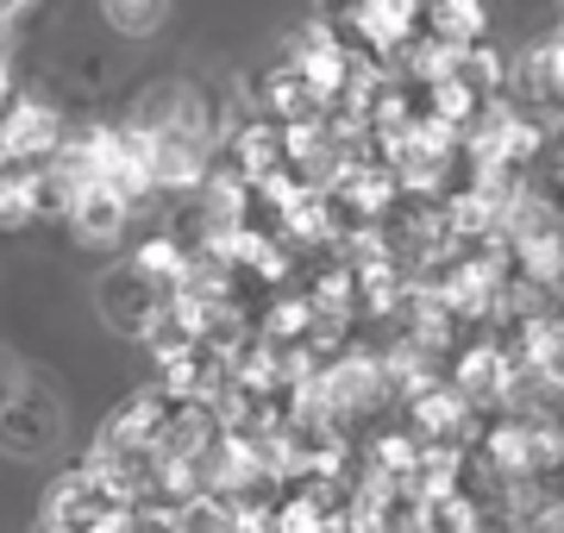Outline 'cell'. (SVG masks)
Instances as JSON below:
<instances>
[{
  "mask_svg": "<svg viewBox=\"0 0 564 533\" xmlns=\"http://www.w3.org/2000/svg\"><path fill=\"white\" fill-rule=\"evenodd\" d=\"M126 521V483L113 477V465H76V471L51 483L44 496V527L63 533H120Z\"/></svg>",
  "mask_w": 564,
  "mask_h": 533,
  "instance_id": "obj_1",
  "label": "cell"
},
{
  "mask_svg": "<svg viewBox=\"0 0 564 533\" xmlns=\"http://www.w3.org/2000/svg\"><path fill=\"white\" fill-rule=\"evenodd\" d=\"M63 427H69V414H63V395L20 370V383L0 395V452L7 458H44V452L63 446Z\"/></svg>",
  "mask_w": 564,
  "mask_h": 533,
  "instance_id": "obj_2",
  "label": "cell"
},
{
  "mask_svg": "<svg viewBox=\"0 0 564 533\" xmlns=\"http://www.w3.org/2000/svg\"><path fill=\"white\" fill-rule=\"evenodd\" d=\"M101 308H107V327L151 333V320H158V308H163L151 270H120V276H107L101 283Z\"/></svg>",
  "mask_w": 564,
  "mask_h": 533,
  "instance_id": "obj_3",
  "label": "cell"
},
{
  "mask_svg": "<svg viewBox=\"0 0 564 533\" xmlns=\"http://www.w3.org/2000/svg\"><path fill=\"white\" fill-rule=\"evenodd\" d=\"M120 220H126V202L107 183H95V188L76 195V232L88 239V246H107V239L120 232Z\"/></svg>",
  "mask_w": 564,
  "mask_h": 533,
  "instance_id": "obj_4",
  "label": "cell"
},
{
  "mask_svg": "<svg viewBox=\"0 0 564 533\" xmlns=\"http://www.w3.org/2000/svg\"><path fill=\"white\" fill-rule=\"evenodd\" d=\"M101 13L113 32H126V39H151L163 25V13H170V0H101Z\"/></svg>",
  "mask_w": 564,
  "mask_h": 533,
  "instance_id": "obj_5",
  "label": "cell"
},
{
  "mask_svg": "<svg viewBox=\"0 0 564 533\" xmlns=\"http://www.w3.org/2000/svg\"><path fill=\"white\" fill-rule=\"evenodd\" d=\"M20 358H13V351H0V395H7V390H13V383H20Z\"/></svg>",
  "mask_w": 564,
  "mask_h": 533,
  "instance_id": "obj_6",
  "label": "cell"
},
{
  "mask_svg": "<svg viewBox=\"0 0 564 533\" xmlns=\"http://www.w3.org/2000/svg\"><path fill=\"white\" fill-rule=\"evenodd\" d=\"M39 533H63V527H44V521H39Z\"/></svg>",
  "mask_w": 564,
  "mask_h": 533,
  "instance_id": "obj_7",
  "label": "cell"
}]
</instances>
